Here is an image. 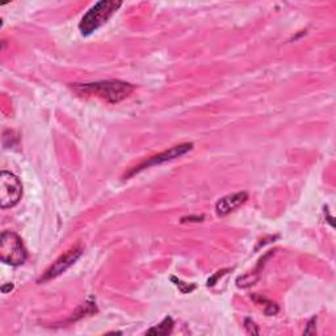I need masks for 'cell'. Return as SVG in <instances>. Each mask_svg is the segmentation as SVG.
Returning a JSON list of instances; mask_svg holds the SVG:
<instances>
[{
    "label": "cell",
    "instance_id": "obj_10",
    "mask_svg": "<svg viewBox=\"0 0 336 336\" xmlns=\"http://www.w3.org/2000/svg\"><path fill=\"white\" fill-rule=\"evenodd\" d=\"M97 312L96 309V305H95V302H86L83 306L80 307V312H78L76 314L74 315V317L71 318V321H78V319H80V318L86 317V315H90V314H94V313Z\"/></svg>",
    "mask_w": 336,
    "mask_h": 336
},
{
    "label": "cell",
    "instance_id": "obj_15",
    "mask_svg": "<svg viewBox=\"0 0 336 336\" xmlns=\"http://www.w3.org/2000/svg\"><path fill=\"white\" fill-rule=\"evenodd\" d=\"M203 219L204 215H190V217H184L181 222L183 223H185V222H203Z\"/></svg>",
    "mask_w": 336,
    "mask_h": 336
},
{
    "label": "cell",
    "instance_id": "obj_4",
    "mask_svg": "<svg viewBox=\"0 0 336 336\" xmlns=\"http://www.w3.org/2000/svg\"><path fill=\"white\" fill-rule=\"evenodd\" d=\"M22 196V185L17 176L11 172L0 174V208L10 209L20 203Z\"/></svg>",
    "mask_w": 336,
    "mask_h": 336
},
{
    "label": "cell",
    "instance_id": "obj_12",
    "mask_svg": "<svg viewBox=\"0 0 336 336\" xmlns=\"http://www.w3.org/2000/svg\"><path fill=\"white\" fill-rule=\"evenodd\" d=\"M244 328H246L247 332L249 335H259L260 333V330H259V327L256 326V323L252 319L247 318L246 321H244Z\"/></svg>",
    "mask_w": 336,
    "mask_h": 336
},
{
    "label": "cell",
    "instance_id": "obj_14",
    "mask_svg": "<svg viewBox=\"0 0 336 336\" xmlns=\"http://www.w3.org/2000/svg\"><path fill=\"white\" fill-rule=\"evenodd\" d=\"M315 323H317V318H312V321L307 323V327H306V330L303 331V333H305V335L315 333Z\"/></svg>",
    "mask_w": 336,
    "mask_h": 336
},
{
    "label": "cell",
    "instance_id": "obj_5",
    "mask_svg": "<svg viewBox=\"0 0 336 336\" xmlns=\"http://www.w3.org/2000/svg\"><path fill=\"white\" fill-rule=\"evenodd\" d=\"M81 254H83V247H81L80 244H76V246L71 247L69 251H66L63 255H61L53 264L50 265L49 269L41 276V278L38 280V284L46 283V281L53 280L55 277L65 273L69 268H71L75 263L78 262Z\"/></svg>",
    "mask_w": 336,
    "mask_h": 336
},
{
    "label": "cell",
    "instance_id": "obj_9",
    "mask_svg": "<svg viewBox=\"0 0 336 336\" xmlns=\"http://www.w3.org/2000/svg\"><path fill=\"white\" fill-rule=\"evenodd\" d=\"M174 319L171 317H165L162 321V323L147 330L146 333L147 335H170L172 330H174Z\"/></svg>",
    "mask_w": 336,
    "mask_h": 336
},
{
    "label": "cell",
    "instance_id": "obj_3",
    "mask_svg": "<svg viewBox=\"0 0 336 336\" xmlns=\"http://www.w3.org/2000/svg\"><path fill=\"white\" fill-rule=\"evenodd\" d=\"M26 258L28 255L21 238L13 231H3L0 237V260L4 264L17 267L25 263Z\"/></svg>",
    "mask_w": 336,
    "mask_h": 336
},
{
    "label": "cell",
    "instance_id": "obj_6",
    "mask_svg": "<svg viewBox=\"0 0 336 336\" xmlns=\"http://www.w3.org/2000/svg\"><path fill=\"white\" fill-rule=\"evenodd\" d=\"M192 149H193V144H183V145H178V146L171 147L170 150H165V151H163V153L156 154V155L151 156V158H149L147 160H145V162H142L141 164H138L137 167H134L133 170H130L129 174L125 175V179L130 178V176H133V175L138 174V172H141V171H144V170H146V168L153 167V165L162 164V163L170 162V160H174V159H176V158H180V156H183V155H185L187 153H189Z\"/></svg>",
    "mask_w": 336,
    "mask_h": 336
},
{
    "label": "cell",
    "instance_id": "obj_2",
    "mask_svg": "<svg viewBox=\"0 0 336 336\" xmlns=\"http://www.w3.org/2000/svg\"><path fill=\"white\" fill-rule=\"evenodd\" d=\"M122 6V2L116 0H101L97 2L88 10V12L81 17L79 22V31L83 36H90L97 29L101 28L108 20L119 11Z\"/></svg>",
    "mask_w": 336,
    "mask_h": 336
},
{
    "label": "cell",
    "instance_id": "obj_7",
    "mask_svg": "<svg viewBox=\"0 0 336 336\" xmlns=\"http://www.w3.org/2000/svg\"><path fill=\"white\" fill-rule=\"evenodd\" d=\"M248 199V194L246 192H237L233 194H228V196L222 197L215 204V213L219 217H226L234 210H237L239 206L246 203Z\"/></svg>",
    "mask_w": 336,
    "mask_h": 336
},
{
    "label": "cell",
    "instance_id": "obj_11",
    "mask_svg": "<svg viewBox=\"0 0 336 336\" xmlns=\"http://www.w3.org/2000/svg\"><path fill=\"white\" fill-rule=\"evenodd\" d=\"M171 281L179 288V290H180L181 293H184V294H187V293H190L196 289V285H194V284L184 283V281L179 280L178 277H171Z\"/></svg>",
    "mask_w": 336,
    "mask_h": 336
},
{
    "label": "cell",
    "instance_id": "obj_13",
    "mask_svg": "<svg viewBox=\"0 0 336 336\" xmlns=\"http://www.w3.org/2000/svg\"><path fill=\"white\" fill-rule=\"evenodd\" d=\"M226 272H229V269H223V271L217 272V273H215L214 276L212 277V278H209V280H208V287H213V285H215V283H217L218 278H219V277L223 276V274L226 273Z\"/></svg>",
    "mask_w": 336,
    "mask_h": 336
},
{
    "label": "cell",
    "instance_id": "obj_8",
    "mask_svg": "<svg viewBox=\"0 0 336 336\" xmlns=\"http://www.w3.org/2000/svg\"><path fill=\"white\" fill-rule=\"evenodd\" d=\"M251 298L259 307L263 309L264 314L268 315V317L276 315L277 313H278V306H277L274 302H272L271 299L265 298V297L263 296H259V294H252Z\"/></svg>",
    "mask_w": 336,
    "mask_h": 336
},
{
    "label": "cell",
    "instance_id": "obj_1",
    "mask_svg": "<svg viewBox=\"0 0 336 336\" xmlns=\"http://www.w3.org/2000/svg\"><path fill=\"white\" fill-rule=\"evenodd\" d=\"M74 90L81 96H95L108 104H117L128 99L134 92V86L121 80H103L96 83L78 84Z\"/></svg>",
    "mask_w": 336,
    "mask_h": 336
},
{
    "label": "cell",
    "instance_id": "obj_16",
    "mask_svg": "<svg viewBox=\"0 0 336 336\" xmlns=\"http://www.w3.org/2000/svg\"><path fill=\"white\" fill-rule=\"evenodd\" d=\"M12 289H13L12 284H7V285H3V287H2V292H3L4 294H6V293H8L10 290H12Z\"/></svg>",
    "mask_w": 336,
    "mask_h": 336
}]
</instances>
